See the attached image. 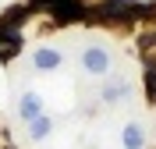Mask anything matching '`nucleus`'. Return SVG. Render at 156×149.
I'll list each match as a JSON object with an SVG mask.
<instances>
[{
	"label": "nucleus",
	"mask_w": 156,
	"mask_h": 149,
	"mask_svg": "<svg viewBox=\"0 0 156 149\" xmlns=\"http://www.w3.org/2000/svg\"><path fill=\"white\" fill-rule=\"evenodd\" d=\"M82 68L89 71V75H107L110 68V53L103 46H89L85 53H82Z\"/></svg>",
	"instance_id": "1"
},
{
	"label": "nucleus",
	"mask_w": 156,
	"mask_h": 149,
	"mask_svg": "<svg viewBox=\"0 0 156 149\" xmlns=\"http://www.w3.org/2000/svg\"><path fill=\"white\" fill-rule=\"evenodd\" d=\"M131 82H124V78H110V82H103V103H124V99H131Z\"/></svg>",
	"instance_id": "2"
},
{
	"label": "nucleus",
	"mask_w": 156,
	"mask_h": 149,
	"mask_svg": "<svg viewBox=\"0 0 156 149\" xmlns=\"http://www.w3.org/2000/svg\"><path fill=\"white\" fill-rule=\"evenodd\" d=\"M60 64H64V53H60V50L43 46V50H36V53H32V68H36V71H57Z\"/></svg>",
	"instance_id": "3"
},
{
	"label": "nucleus",
	"mask_w": 156,
	"mask_h": 149,
	"mask_svg": "<svg viewBox=\"0 0 156 149\" xmlns=\"http://www.w3.org/2000/svg\"><path fill=\"white\" fill-rule=\"evenodd\" d=\"M39 114H43V96H39V92H21V99H18V117L29 124V121H36Z\"/></svg>",
	"instance_id": "4"
},
{
	"label": "nucleus",
	"mask_w": 156,
	"mask_h": 149,
	"mask_svg": "<svg viewBox=\"0 0 156 149\" xmlns=\"http://www.w3.org/2000/svg\"><path fill=\"white\" fill-rule=\"evenodd\" d=\"M50 131H53V121H50L46 114H39L36 121H29V139H32V142H46Z\"/></svg>",
	"instance_id": "5"
},
{
	"label": "nucleus",
	"mask_w": 156,
	"mask_h": 149,
	"mask_svg": "<svg viewBox=\"0 0 156 149\" xmlns=\"http://www.w3.org/2000/svg\"><path fill=\"white\" fill-rule=\"evenodd\" d=\"M124 149H146V128L142 124H124Z\"/></svg>",
	"instance_id": "6"
}]
</instances>
